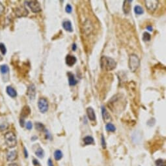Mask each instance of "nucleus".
Masks as SVG:
<instances>
[{
	"mask_svg": "<svg viewBox=\"0 0 166 166\" xmlns=\"http://www.w3.org/2000/svg\"><path fill=\"white\" fill-rule=\"evenodd\" d=\"M48 166H54L53 162H52V159H48Z\"/></svg>",
	"mask_w": 166,
	"mask_h": 166,
	"instance_id": "nucleus-35",
	"label": "nucleus"
},
{
	"mask_svg": "<svg viewBox=\"0 0 166 166\" xmlns=\"http://www.w3.org/2000/svg\"><path fill=\"white\" fill-rule=\"evenodd\" d=\"M101 141H102V145L103 148H106V141H105V138H104V137L103 135H102V139H101Z\"/></svg>",
	"mask_w": 166,
	"mask_h": 166,
	"instance_id": "nucleus-31",
	"label": "nucleus"
},
{
	"mask_svg": "<svg viewBox=\"0 0 166 166\" xmlns=\"http://www.w3.org/2000/svg\"><path fill=\"white\" fill-rule=\"evenodd\" d=\"M5 140L6 145L9 148H14L17 144L16 137L13 132H8L5 133Z\"/></svg>",
	"mask_w": 166,
	"mask_h": 166,
	"instance_id": "nucleus-3",
	"label": "nucleus"
},
{
	"mask_svg": "<svg viewBox=\"0 0 166 166\" xmlns=\"http://www.w3.org/2000/svg\"><path fill=\"white\" fill-rule=\"evenodd\" d=\"M63 27L68 32H72L73 29H72V23L69 20H66L64 21L63 23Z\"/></svg>",
	"mask_w": 166,
	"mask_h": 166,
	"instance_id": "nucleus-17",
	"label": "nucleus"
},
{
	"mask_svg": "<svg viewBox=\"0 0 166 166\" xmlns=\"http://www.w3.org/2000/svg\"><path fill=\"white\" fill-rule=\"evenodd\" d=\"M68 82H69V85H71V86H73V85H76L77 83H78V81L75 79L74 75L72 73H71V72H68Z\"/></svg>",
	"mask_w": 166,
	"mask_h": 166,
	"instance_id": "nucleus-19",
	"label": "nucleus"
},
{
	"mask_svg": "<svg viewBox=\"0 0 166 166\" xmlns=\"http://www.w3.org/2000/svg\"><path fill=\"white\" fill-rule=\"evenodd\" d=\"M35 128L36 129L40 132H42V131H44V126L42 124V123H40V122H37L35 124Z\"/></svg>",
	"mask_w": 166,
	"mask_h": 166,
	"instance_id": "nucleus-27",
	"label": "nucleus"
},
{
	"mask_svg": "<svg viewBox=\"0 0 166 166\" xmlns=\"http://www.w3.org/2000/svg\"><path fill=\"white\" fill-rule=\"evenodd\" d=\"M150 39H151V36H150V35L148 33L145 32L143 34V40L145 41V42L146 41H149Z\"/></svg>",
	"mask_w": 166,
	"mask_h": 166,
	"instance_id": "nucleus-28",
	"label": "nucleus"
},
{
	"mask_svg": "<svg viewBox=\"0 0 166 166\" xmlns=\"http://www.w3.org/2000/svg\"><path fill=\"white\" fill-rule=\"evenodd\" d=\"M65 61H66V64L69 67H72L77 61L76 57H74V55H67L66 58H65Z\"/></svg>",
	"mask_w": 166,
	"mask_h": 166,
	"instance_id": "nucleus-10",
	"label": "nucleus"
},
{
	"mask_svg": "<svg viewBox=\"0 0 166 166\" xmlns=\"http://www.w3.org/2000/svg\"><path fill=\"white\" fill-rule=\"evenodd\" d=\"M2 57H1V55H0V60H2Z\"/></svg>",
	"mask_w": 166,
	"mask_h": 166,
	"instance_id": "nucleus-40",
	"label": "nucleus"
},
{
	"mask_svg": "<svg viewBox=\"0 0 166 166\" xmlns=\"http://www.w3.org/2000/svg\"><path fill=\"white\" fill-rule=\"evenodd\" d=\"M32 123L30 121H28L27 123H26V128L28 129V130H31L32 128Z\"/></svg>",
	"mask_w": 166,
	"mask_h": 166,
	"instance_id": "nucleus-32",
	"label": "nucleus"
},
{
	"mask_svg": "<svg viewBox=\"0 0 166 166\" xmlns=\"http://www.w3.org/2000/svg\"><path fill=\"white\" fill-rule=\"evenodd\" d=\"M134 12L136 15H142L143 13H144V11H143V8L139 6V5H136V6L134 7Z\"/></svg>",
	"mask_w": 166,
	"mask_h": 166,
	"instance_id": "nucleus-24",
	"label": "nucleus"
},
{
	"mask_svg": "<svg viewBox=\"0 0 166 166\" xmlns=\"http://www.w3.org/2000/svg\"><path fill=\"white\" fill-rule=\"evenodd\" d=\"M115 61L111 57L102 56L100 59V66L102 69L105 71H111L116 68Z\"/></svg>",
	"mask_w": 166,
	"mask_h": 166,
	"instance_id": "nucleus-1",
	"label": "nucleus"
},
{
	"mask_svg": "<svg viewBox=\"0 0 166 166\" xmlns=\"http://www.w3.org/2000/svg\"><path fill=\"white\" fill-rule=\"evenodd\" d=\"M54 158H55L56 160H59V159H61L63 158V153L60 150H56L55 152H54Z\"/></svg>",
	"mask_w": 166,
	"mask_h": 166,
	"instance_id": "nucleus-20",
	"label": "nucleus"
},
{
	"mask_svg": "<svg viewBox=\"0 0 166 166\" xmlns=\"http://www.w3.org/2000/svg\"><path fill=\"white\" fill-rule=\"evenodd\" d=\"M106 130H107V131H108V132H115L116 130L115 126H114L113 124L111 123H107L106 126Z\"/></svg>",
	"mask_w": 166,
	"mask_h": 166,
	"instance_id": "nucleus-23",
	"label": "nucleus"
},
{
	"mask_svg": "<svg viewBox=\"0 0 166 166\" xmlns=\"http://www.w3.org/2000/svg\"><path fill=\"white\" fill-rule=\"evenodd\" d=\"M38 107H39V111L41 113H44L46 112L48 109V102L44 98H39L38 101Z\"/></svg>",
	"mask_w": 166,
	"mask_h": 166,
	"instance_id": "nucleus-5",
	"label": "nucleus"
},
{
	"mask_svg": "<svg viewBox=\"0 0 166 166\" xmlns=\"http://www.w3.org/2000/svg\"><path fill=\"white\" fill-rule=\"evenodd\" d=\"M33 165H34L35 166H41V164L39 163V162L37 159H33Z\"/></svg>",
	"mask_w": 166,
	"mask_h": 166,
	"instance_id": "nucleus-34",
	"label": "nucleus"
},
{
	"mask_svg": "<svg viewBox=\"0 0 166 166\" xmlns=\"http://www.w3.org/2000/svg\"><path fill=\"white\" fill-rule=\"evenodd\" d=\"M9 166H18V165L16 163H11V164L9 165Z\"/></svg>",
	"mask_w": 166,
	"mask_h": 166,
	"instance_id": "nucleus-39",
	"label": "nucleus"
},
{
	"mask_svg": "<svg viewBox=\"0 0 166 166\" xmlns=\"http://www.w3.org/2000/svg\"><path fill=\"white\" fill-rule=\"evenodd\" d=\"M27 94L30 100L34 99L36 95V89L34 85L31 84L28 87Z\"/></svg>",
	"mask_w": 166,
	"mask_h": 166,
	"instance_id": "nucleus-9",
	"label": "nucleus"
},
{
	"mask_svg": "<svg viewBox=\"0 0 166 166\" xmlns=\"http://www.w3.org/2000/svg\"><path fill=\"white\" fill-rule=\"evenodd\" d=\"M7 93L11 97L15 98L17 96V92L16 90L11 86H7L6 89Z\"/></svg>",
	"mask_w": 166,
	"mask_h": 166,
	"instance_id": "nucleus-15",
	"label": "nucleus"
},
{
	"mask_svg": "<svg viewBox=\"0 0 166 166\" xmlns=\"http://www.w3.org/2000/svg\"><path fill=\"white\" fill-rule=\"evenodd\" d=\"M140 65V60L135 54H131L129 57L128 67L132 72H135Z\"/></svg>",
	"mask_w": 166,
	"mask_h": 166,
	"instance_id": "nucleus-2",
	"label": "nucleus"
},
{
	"mask_svg": "<svg viewBox=\"0 0 166 166\" xmlns=\"http://www.w3.org/2000/svg\"><path fill=\"white\" fill-rule=\"evenodd\" d=\"M35 154L37 155V156L39 158H44V150H43V149H42V148L39 147V148H37V149L36 150Z\"/></svg>",
	"mask_w": 166,
	"mask_h": 166,
	"instance_id": "nucleus-22",
	"label": "nucleus"
},
{
	"mask_svg": "<svg viewBox=\"0 0 166 166\" xmlns=\"http://www.w3.org/2000/svg\"><path fill=\"white\" fill-rule=\"evenodd\" d=\"M9 126V124L7 121V119L4 117H0V130H5Z\"/></svg>",
	"mask_w": 166,
	"mask_h": 166,
	"instance_id": "nucleus-16",
	"label": "nucleus"
},
{
	"mask_svg": "<svg viewBox=\"0 0 166 166\" xmlns=\"http://www.w3.org/2000/svg\"><path fill=\"white\" fill-rule=\"evenodd\" d=\"M15 15L17 17H22V16H26L28 15V11L24 7H18L15 10Z\"/></svg>",
	"mask_w": 166,
	"mask_h": 166,
	"instance_id": "nucleus-8",
	"label": "nucleus"
},
{
	"mask_svg": "<svg viewBox=\"0 0 166 166\" xmlns=\"http://www.w3.org/2000/svg\"><path fill=\"white\" fill-rule=\"evenodd\" d=\"M4 9H5L4 7H3V5H2V3L0 2V15H2V13H3V11H4Z\"/></svg>",
	"mask_w": 166,
	"mask_h": 166,
	"instance_id": "nucleus-33",
	"label": "nucleus"
},
{
	"mask_svg": "<svg viewBox=\"0 0 166 166\" xmlns=\"http://www.w3.org/2000/svg\"><path fill=\"white\" fill-rule=\"evenodd\" d=\"M31 113V109H30V107L28 106H25L24 107H23L22 110L21 112V118L20 119H25V118L27 117H28L29 114Z\"/></svg>",
	"mask_w": 166,
	"mask_h": 166,
	"instance_id": "nucleus-12",
	"label": "nucleus"
},
{
	"mask_svg": "<svg viewBox=\"0 0 166 166\" xmlns=\"http://www.w3.org/2000/svg\"><path fill=\"white\" fill-rule=\"evenodd\" d=\"M25 3H27L28 6L30 8L33 13H37L41 11V5L37 1H34V0L33 1H27V2H25Z\"/></svg>",
	"mask_w": 166,
	"mask_h": 166,
	"instance_id": "nucleus-4",
	"label": "nucleus"
},
{
	"mask_svg": "<svg viewBox=\"0 0 166 166\" xmlns=\"http://www.w3.org/2000/svg\"><path fill=\"white\" fill-rule=\"evenodd\" d=\"M155 164H156V166H166L165 160L162 159H156V161H155Z\"/></svg>",
	"mask_w": 166,
	"mask_h": 166,
	"instance_id": "nucleus-26",
	"label": "nucleus"
},
{
	"mask_svg": "<svg viewBox=\"0 0 166 166\" xmlns=\"http://www.w3.org/2000/svg\"><path fill=\"white\" fill-rule=\"evenodd\" d=\"M0 71L2 74H5L8 73L9 71V68L6 65H2V66H0Z\"/></svg>",
	"mask_w": 166,
	"mask_h": 166,
	"instance_id": "nucleus-25",
	"label": "nucleus"
},
{
	"mask_svg": "<svg viewBox=\"0 0 166 166\" xmlns=\"http://www.w3.org/2000/svg\"><path fill=\"white\" fill-rule=\"evenodd\" d=\"M87 114L89 117V119L91 120H94L96 119V115H95V113H94V109L91 107H89L87 108Z\"/></svg>",
	"mask_w": 166,
	"mask_h": 166,
	"instance_id": "nucleus-13",
	"label": "nucleus"
},
{
	"mask_svg": "<svg viewBox=\"0 0 166 166\" xmlns=\"http://www.w3.org/2000/svg\"><path fill=\"white\" fill-rule=\"evenodd\" d=\"M0 51H1L3 55H5L7 52V48L3 43H0Z\"/></svg>",
	"mask_w": 166,
	"mask_h": 166,
	"instance_id": "nucleus-29",
	"label": "nucleus"
},
{
	"mask_svg": "<svg viewBox=\"0 0 166 166\" xmlns=\"http://www.w3.org/2000/svg\"><path fill=\"white\" fill-rule=\"evenodd\" d=\"M93 31V30L92 24H91L89 20H87L86 21L84 22V24H83V33L85 35H89Z\"/></svg>",
	"mask_w": 166,
	"mask_h": 166,
	"instance_id": "nucleus-7",
	"label": "nucleus"
},
{
	"mask_svg": "<svg viewBox=\"0 0 166 166\" xmlns=\"http://www.w3.org/2000/svg\"><path fill=\"white\" fill-rule=\"evenodd\" d=\"M83 141H84V143L86 145H91V144L94 143V139H93V138L92 137L86 136L85 137L83 138Z\"/></svg>",
	"mask_w": 166,
	"mask_h": 166,
	"instance_id": "nucleus-21",
	"label": "nucleus"
},
{
	"mask_svg": "<svg viewBox=\"0 0 166 166\" xmlns=\"http://www.w3.org/2000/svg\"><path fill=\"white\" fill-rule=\"evenodd\" d=\"M132 2V1H124L123 5H122V11L126 15H128L130 12Z\"/></svg>",
	"mask_w": 166,
	"mask_h": 166,
	"instance_id": "nucleus-11",
	"label": "nucleus"
},
{
	"mask_svg": "<svg viewBox=\"0 0 166 166\" xmlns=\"http://www.w3.org/2000/svg\"><path fill=\"white\" fill-rule=\"evenodd\" d=\"M24 153H25V157H26V158H28V152H27V150H26L25 148H24Z\"/></svg>",
	"mask_w": 166,
	"mask_h": 166,
	"instance_id": "nucleus-38",
	"label": "nucleus"
},
{
	"mask_svg": "<svg viewBox=\"0 0 166 166\" xmlns=\"http://www.w3.org/2000/svg\"><path fill=\"white\" fill-rule=\"evenodd\" d=\"M65 11L67 12V13H71L72 11V6L70 4H67L66 7H65Z\"/></svg>",
	"mask_w": 166,
	"mask_h": 166,
	"instance_id": "nucleus-30",
	"label": "nucleus"
},
{
	"mask_svg": "<svg viewBox=\"0 0 166 166\" xmlns=\"http://www.w3.org/2000/svg\"><path fill=\"white\" fill-rule=\"evenodd\" d=\"M102 117L104 119V121L106 122H108L111 120V116L109 113L107 112V111L104 106L102 107Z\"/></svg>",
	"mask_w": 166,
	"mask_h": 166,
	"instance_id": "nucleus-14",
	"label": "nucleus"
},
{
	"mask_svg": "<svg viewBox=\"0 0 166 166\" xmlns=\"http://www.w3.org/2000/svg\"><path fill=\"white\" fill-rule=\"evenodd\" d=\"M76 48H77V46L76 44H73V45H72V50L73 51H76Z\"/></svg>",
	"mask_w": 166,
	"mask_h": 166,
	"instance_id": "nucleus-36",
	"label": "nucleus"
},
{
	"mask_svg": "<svg viewBox=\"0 0 166 166\" xmlns=\"http://www.w3.org/2000/svg\"><path fill=\"white\" fill-rule=\"evenodd\" d=\"M145 3L146 9L149 11L154 12L158 7L159 2L157 0H146V1H145Z\"/></svg>",
	"mask_w": 166,
	"mask_h": 166,
	"instance_id": "nucleus-6",
	"label": "nucleus"
},
{
	"mask_svg": "<svg viewBox=\"0 0 166 166\" xmlns=\"http://www.w3.org/2000/svg\"><path fill=\"white\" fill-rule=\"evenodd\" d=\"M17 158V152L16 150H12L9 151L7 154V158L8 161H14Z\"/></svg>",
	"mask_w": 166,
	"mask_h": 166,
	"instance_id": "nucleus-18",
	"label": "nucleus"
},
{
	"mask_svg": "<svg viewBox=\"0 0 166 166\" xmlns=\"http://www.w3.org/2000/svg\"><path fill=\"white\" fill-rule=\"evenodd\" d=\"M146 29H148L149 31H152V29H153L152 27V26H147V27H146Z\"/></svg>",
	"mask_w": 166,
	"mask_h": 166,
	"instance_id": "nucleus-37",
	"label": "nucleus"
}]
</instances>
